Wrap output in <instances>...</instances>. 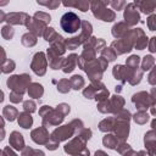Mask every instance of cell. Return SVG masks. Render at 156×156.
I'll return each mask as SVG.
<instances>
[{
  "mask_svg": "<svg viewBox=\"0 0 156 156\" xmlns=\"http://www.w3.org/2000/svg\"><path fill=\"white\" fill-rule=\"evenodd\" d=\"M30 83V77L28 74H21V76H12L7 80L9 88L12 89V91L20 93L23 95L27 85Z\"/></svg>",
  "mask_w": 156,
  "mask_h": 156,
  "instance_id": "3",
  "label": "cell"
},
{
  "mask_svg": "<svg viewBox=\"0 0 156 156\" xmlns=\"http://www.w3.org/2000/svg\"><path fill=\"white\" fill-rule=\"evenodd\" d=\"M110 5L113 7V10H121L124 5H126V2L124 1H110Z\"/></svg>",
  "mask_w": 156,
  "mask_h": 156,
  "instance_id": "41",
  "label": "cell"
},
{
  "mask_svg": "<svg viewBox=\"0 0 156 156\" xmlns=\"http://www.w3.org/2000/svg\"><path fill=\"white\" fill-rule=\"evenodd\" d=\"M147 27L150 30H156V15H152L147 20Z\"/></svg>",
  "mask_w": 156,
  "mask_h": 156,
  "instance_id": "37",
  "label": "cell"
},
{
  "mask_svg": "<svg viewBox=\"0 0 156 156\" xmlns=\"http://www.w3.org/2000/svg\"><path fill=\"white\" fill-rule=\"evenodd\" d=\"M10 100H11L12 102H20V101H22V94L16 93V91H11V94H10Z\"/></svg>",
  "mask_w": 156,
  "mask_h": 156,
  "instance_id": "39",
  "label": "cell"
},
{
  "mask_svg": "<svg viewBox=\"0 0 156 156\" xmlns=\"http://www.w3.org/2000/svg\"><path fill=\"white\" fill-rule=\"evenodd\" d=\"M151 94H152V95L156 98V88H152V90H151Z\"/></svg>",
  "mask_w": 156,
  "mask_h": 156,
  "instance_id": "48",
  "label": "cell"
},
{
  "mask_svg": "<svg viewBox=\"0 0 156 156\" xmlns=\"http://www.w3.org/2000/svg\"><path fill=\"white\" fill-rule=\"evenodd\" d=\"M44 38H45V40L50 41L51 44L55 43V41H57V40H63V38L60 34H57L54 28H48L45 30V33H44Z\"/></svg>",
  "mask_w": 156,
  "mask_h": 156,
  "instance_id": "19",
  "label": "cell"
},
{
  "mask_svg": "<svg viewBox=\"0 0 156 156\" xmlns=\"http://www.w3.org/2000/svg\"><path fill=\"white\" fill-rule=\"evenodd\" d=\"M74 156H89V150H83L80 154H78V155H74Z\"/></svg>",
  "mask_w": 156,
  "mask_h": 156,
  "instance_id": "44",
  "label": "cell"
},
{
  "mask_svg": "<svg viewBox=\"0 0 156 156\" xmlns=\"http://www.w3.org/2000/svg\"><path fill=\"white\" fill-rule=\"evenodd\" d=\"M144 143H145V146L149 150V156H156V134L154 133V136H151V132L146 133Z\"/></svg>",
  "mask_w": 156,
  "mask_h": 156,
  "instance_id": "13",
  "label": "cell"
},
{
  "mask_svg": "<svg viewBox=\"0 0 156 156\" xmlns=\"http://www.w3.org/2000/svg\"><path fill=\"white\" fill-rule=\"evenodd\" d=\"M132 72H133V69L128 68L127 66H122V65H117L112 69V73H113L115 78L118 79V80H121L122 83H126L129 79Z\"/></svg>",
  "mask_w": 156,
  "mask_h": 156,
  "instance_id": "9",
  "label": "cell"
},
{
  "mask_svg": "<svg viewBox=\"0 0 156 156\" xmlns=\"http://www.w3.org/2000/svg\"><path fill=\"white\" fill-rule=\"evenodd\" d=\"M149 50L151 52H156V37L151 38V40L149 43Z\"/></svg>",
  "mask_w": 156,
  "mask_h": 156,
  "instance_id": "42",
  "label": "cell"
},
{
  "mask_svg": "<svg viewBox=\"0 0 156 156\" xmlns=\"http://www.w3.org/2000/svg\"><path fill=\"white\" fill-rule=\"evenodd\" d=\"M101 57H104L107 62L108 61H113L115 58H116V56H117V54L115 52V50L112 49V48H105L102 51H101Z\"/></svg>",
  "mask_w": 156,
  "mask_h": 156,
  "instance_id": "25",
  "label": "cell"
},
{
  "mask_svg": "<svg viewBox=\"0 0 156 156\" xmlns=\"http://www.w3.org/2000/svg\"><path fill=\"white\" fill-rule=\"evenodd\" d=\"M34 18H37V20H39V21H41V22H44L45 24H46V23H49V22L51 21L50 15H49V13H46V12H43V11L37 12V13L34 15Z\"/></svg>",
  "mask_w": 156,
  "mask_h": 156,
  "instance_id": "33",
  "label": "cell"
},
{
  "mask_svg": "<svg viewBox=\"0 0 156 156\" xmlns=\"http://www.w3.org/2000/svg\"><path fill=\"white\" fill-rule=\"evenodd\" d=\"M74 126V123H73V121L69 123V124H66V126H62V127H58V128H56L55 130H54V133L51 134V138H54V139H56L58 143L61 141V140H66V139H68V138H71L72 135H73V133L76 132V127H73Z\"/></svg>",
  "mask_w": 156,
  "mask_h": 156,
  "instance_id": "5",
  "label": "cell"
},
{
  "mask_svg": "<svg viewBox=\"0 0 156 156\" xmlns=\"http://www.w3.org/2000/svg\"><path fill=\"white\" fill-rule=\"evenodd\" d=\"M32 139L37 144H45L46 145L50 136H49V133L46 132L45 127H40V128H37L32 132Z\"/></svg>",
  "mask_w": 156,
  "mask_h": 156,
  "instance_id": "10",
  "label": "cell"
},
{
  "mask_svg": "<svg viewBox=\"0 0 156 156\" xmlns=\"http://www.w3.org/2000/svg\"><path fill=\"white\" fill-rule=\"evenodd\" d=\"M69 89H71V82H69V80L62 79V80L58 82V84H57V90H58L60 93H67V91H69Z\"/></svg>",
  "mask_w": 156,
  "mask_h": 156,
  "instance_id": "31",
  "label": "cell"
},
{
  "mask_svg": "<svg viewBox=\"0 0 156 156\" xmlns=\"http://www.w3.org/2000/svg\"><path fill=\"white\" fill-rule=\"evenodd\" d=\"M151 113L156 116V101H155V102L151 105Z\"/></svg>",
  "mask_w": 156,
  "mask_h": 156,
  "instance_id": "45",
  "label": "cell"
},
{
  "mask_svg": "<svg viewBox=\"0 0 156 156\" xmlns=\"http://www.w3.org/2000/svg\"><path fill=\"white\" fill-rule=\"evenodd\" d=\"M37 43V37L33 33H26L22 37V44L24 46H33Z\"/></svg>",
  "mask_w": 156,
  "mask_h": 156,
  "instance_id": "24",
  "label": "cell"
},
{
  "mask_svg": "<svg viewBox=\"0 0 156 156\" xmlns=\"http://www.w3.org/2000/svg\"><path fill=\"white\" fill-rule=\"evenodd\" d=\"M102 143L108 149H117L118 146V138L116 135H112V134H108L106 136H104L102 139Z\"/></svg>",
  "mask_w": 156,
  "mask_h": 156,
  "instance_id": "20",
  "label": "cell"
},
{
  "mask_svg": "<svg viewBox=\"0 0 156 156\" xmlns=\"http://www.w3.org/2000/svg\"><path fill=\"white\" fill-rule=\"evenodd\" d=\"M99 128H100L101 132H110V130H113V128H115V117H110V118L104 119V121L100 123Z\"/></svg>",
  "mask_w": 156,
  "mask_h": 156,
  "instance_id": "21",
  "label": "cell"
},
{
  "mask_svg": "<svg viewBox=\"0 0 156 156\" xmlns=\"http://www.w3.org/2000/svg\"><path fill=\"white\" fill-rule=\"evenodd\" d=\"M149 119V115L146 113V111H139L134 115V121L139 124H144L146 123V121Z\"/></svg>",
  "mask_w": 156,
  "mask_h": 156,
  "instance_id": "30",
  "label": "cell"
},
{
  "mask_svg": "<svg viewBox=\"0 0 156 156\" xmlns=\"http://www.w3.org/2000/svg\"><path fill=\"white\" fill-rule=\"evenodd\" d=\"M151 127H152V130H154V133L156 134V119H154V121L151 122Z\"/></svg>",
  "mask_w": 156,
  "mask_h": 156,
  "instance_id": "47",
  "label": "cell"
},
{
  "mask_svg": "<svg viewBox=\"0 0 156 156\" xmlns=\"http://www.w3.org/2000/svg\"><path fill=\"white\" fill-rule=\"evenodd\" d=\"M77 61H78V56H77L76 54L69 55V56H68V57L65 60V62H63V66H62L63 72H65V73L72 72V71L74 69L76 65H77Z\"/></svg>",
  "mask_w": 156,
  "mask_h": 156,
  "instance_id": "16",
  "label": "cell"
},
{
  "mask_svg": "<svg viewBox=\"0 0 156 156\" xmlns=\"http://www.w3.org/2000/svg\"><path fill=\"white\" fill-rule=\"evenodd\" d=\"M154 63H155V58H154L151 55L145 56L144 60H143V62H141V68H143V71L150 69V68L154 66Z\"/></svg>",
  "mask_w": 156,
  "mask_h": 156,
  "instance_id": "29",
  "label": "cell"
},
{
  "mask_svg": "<svg viewBox=\"0 0 156 156\" xmlns=\"http://www.w3.org/2000/svg\"><path fill=\"white\" fill-rule=\"evenodd\" d=\"M124 20H126V23L128 26H134L135 23L139 22L140 16L136 11V6L134 5V2L128 4L126 6V9H124Z\"/></svg>",
  "mask_w": 156,
  "mask_h": 156,
  "instance_id": "7",
  "label": "cell"
},
{
  "mask_svg": "<svg viewBox=\"0 0 156 156\" xmlns=\"http://www.w3.org/2000/svg\"><path fill=\"white\" fill-rule=\"evenodd\" d=\"M63 5L65 6H74V7H78L80 11L85 12V11H88V9L90 6V2H88V1H77V2H69V1L67 2V1H65Z\"/></svg>",
  "mask_w": 156,
  "mask_h": 156,
  "instance_id": "23",
  "label": "cell"
},
{
  "mask_svg": "<svg viewBox=\"0 0 156 156\" xmlns=\"http://www.w3.org/2000/svg\"><path fill=\"white\" fill-rule=\"evenodd\" d=\"M128 24L127 23H123V22H119V23H116L112 28V35L115 38H122L124 37L127 33H128Z\"/></svg>",
  "mask_w": 156,
  "mask_h": 156,
  "instance_id": "15",
  "label": "cell"
},
{
  "mask_svg": "<svg viewBox=\"0 0 156 156\" xmlns=\"http://www.w3.org/2000/svg\"><path fill=\"white\" fill-rule=\"evenodd\" d=\"M139 62H140V57L136 56V55H133V56H130V57L127 60L126 65H127V67L130 68V69H138Z\"/></svg>",
  "mask_w": 156,
  "mask_h": 156,
  "instance_id": "28",
  "label": "cell"
},
{
  "mask_svg": "<svg viewBox=\"0 0 156 156\" xmlns=\"http://www.w3.org/2000/svg\"><path fill=\"white\" fill-rule=\"evenodd\" d=\"M95 156H107V155H106L104 151L99 150V151H96V152H95Z\"/></svg>",
  "mask_w": 156,
  "mask_h": 156,
  "instance_id": "46",
  "label": "cell"
},
{
  "mask_svg": "<svg viewBox=\"0 0 156 156\" xmlns=\"http://www.w3.org/2000/svg\"><path fill=\"white\" fill-rule=\"evenodd\" d=\"M147 80H149V83L152 84V85L156 84V66L151 69V72H150V74H149V77H147Z\"/></svg>",
  "mask_w": 156,
  "mask_h": 156,
  "instance_id": "40",
  "label": "cell"
},
{
  "mask_svg": "<svg viewBox=\"0 0 156 156\" xmlns=\"http://www.w3.org/2000/svg\"><path fill=\"white\" fill-rule=\"evenodd\" d=\"M134 5L139 10H141L143 13H146V15L151 13L156 9V1H135Z\"/></svg>",
  "mask_w": 156,
  "mask_h": 156,
  "instance_id": "14",
  "label": "cell"
},
{
  "mask_svg": "<svg viewBox=\"0 0 156 156\" xmlns=\"http://www.w3.org/2000/svg\"><path fill=\"white\" fill-rule=\"evenodd\" d=\"M15 69V62L11 60H7L6 63H2V72L4 73H9L11 71Z\"/></svg>",
  "mask_w": 156,
  "mask_h": 156,
  "instance_id": "35",
  "label": "cell"
},
{
  "mask_svg": "<svg viewBox=\"0 0 156 156\" xmlns=\"http://www.w3.org/2000/svg\"><path fill=\"white\" fill-rule=\"evenodd\" d=\"M30 20L32 18L23 12H12L6 16V21L9 22V24H26L27 26Z\"/></svg>",
  "mask_w": 156,
  "mask_h": 156,
  "instance_id": "8",
  "label": "cell"
},
{
  "mask_svg": "<svg viewBox=\"0 0 156 156\" xmlns=\"http://www.w3.org/2000/svg\"><path fill=\"white\" fill-rule=\"evenodd\" d=\"M32 69L35 74L43 76L46 71V60L44 56V52H37L34 55V58L32 61Z\"/></svg>",
  "mask_w": 156,
  "mask_h": 156,
  "instance_id": "6",
  "label": "cell"
},
{
  "mask_svg": "<svg viewBox=\"0 0 156 156\" xmlns=\"http://www.w3.org/2000/svg\"><path fill=\"white\" fill-rule=\"evenodd\" d=\"M60 26L66 33H76L78 29L82 28V21L78 17V15L69 11V12H66L61 17Z\"/></svg>",
  "mask_w": 156,
  "mask_h": 156,
  "instance_id": "2",
  "label": "cell"
},
{
  "mask_svg": "<svg viewBox=\"0 0 156 156\" xmlns=\"http://www.w3.org/2000/svg\"><path fill=\"white\" fill-rule=\"evenodd\" d=\"M107 5H110V1H93L90 4L91 11H93L95 17H98L105 22H111L115 20L116 15L113 11H111L106 7Z\"/></svg>",
  "mask_w": 156,
  "mask_h": 156,
  "instance_id": "1",
  "label": "cell"
},
{
  "mask_svg": "<svg viewBox=\"0 0 156 156\" xmlns=\"http://www.w3.org/2000/svg\"><path fill=\"white\" fill-rule=\"evenodd\" d=\"M10 145L16 150H23L24 149V140L21 133L12 132L10 135Z\"/></svg>",
  "mask_w": 156,
  "mask_h": 156,
  "instance_id": "12",
  "label": "cell"
},
{
  "mask_svg": "<svg viewBox=\"0 0 156 156\" xmlns=\"http://www.w3.org/2000/svg\"><path fill=\"white\" fill-rule=\"evenodd\" d=\"M82 43H83V40L80 39V37H74V38H71V39L66 40L65 41V45H66V48L73 50V49L78 48V45H80Z\"/></svg>",
  "mask_w": 156,
  "mask_h": 156,
  "instance_id": "26",
  "label": "cell"
},
{
  "mask_svg": "<svg viewBox=\"0 0 156 156\" xmlns=\"http://www.w3.org/2000/svg\"><path fill=\"white\" fill-rule=\"evenodd\" d=\"M39 5H44L49 9H56L60 5V1H49V2H44V1H38Z\"/></svg>",
  "mask_w": 156,
  "mask_h": 156,
  "instance_id": "38",
  "label": "cell"
},
{
  "mask_svg": "<svg viewBox=\"0 0 156 156\" xmlns=\"http://www.w3.org/2000/svg\"><path fill=\"white\" fill-rule=\"evenodd\" d=\"M69 82H71V87L76 90L80 89L84 85V79L82 78V76H73Z\"/></svg>",
  "mask_w": 156,
  "mask_h": 156,
  "instance_id": "27",
  "label": "cell"
},
{
  "mask_svg": "<svg viewBox=\"0 0 156 156\" xmlns=\"http://www.w3.org/2000/svg\"><path fill=\"white\" fill-rule=\"evenodd\" d=\"M28 88H29V89H28V94H29V96L33 98V99L40 98V96L43 95V93H44L43 87H41L40 84H38V83H32Z\"/></svg>",
  "mask_w": 156,
  "mask_h": 156,
  "instance_id": "17",
  "label": "cell"
},
{
  "mask_svg": "<svg viewBox=\"0 0 156 156\" xmlns=\"http://www.w3.org/2000/svg\"><path fill=\"white\" fill-rule=\"evenodd\" d=\"M132 101L135 104V106L139 111H145L149 106H151L155 102L154 98L151 95H149L147 93H144V91L134 94L132 98Z\"/></svg>",
  "mask_w": 156,
  "mask_h": 156,
  "instance_id": "4",
  "label": "cell"
},
{
  "mask_svg": "<svg viewBox=\"0 0 156 156\" xmlns=\"http://www.w3.org/2000/svg\"><path fill=\"white\" fill-rule=\"evenodd\" d=\"M23 107H24V111H26V112H28V113H30V112H34V111H35V104H34V101H32V100L24 101Z\"/></svg>",
  "mask_w": 156,
  "mask_h": 156,
  "instance_id": "36",
  "label": "cell"
},
{
  "mask_svg": "<svg viewBox=\"0 0 156 156\" xmlns=\"http://www.w3.org/2000/svg\"><path fill=\"white\" fill-rule=\"evenodd\" d=\"M33 123V119L30 117V115L28 112H22L18 115V124L22 127V128H29Z\"/></svg>",
  "mask_w": 156,
  "mask_h": 156,
  "instance_id": "18",
  "label": "cell"
},
{
  "mask_svg": "<svg viewBox=\"0 0 156 156\" xmlns=\"http://www.w3.org/2000/svg\"><path fill=\"white\" fill-rule=\"evenodd\" d=\"M13 29H12V27L9 24V26H5V27H2V29H1V34H2V37L5 38V39H11L12 37H13Z\"/></svg>",
  "mask_w": 156,
  "mask_h": 156,
  "instance_id": "34",
  "label": "cell"
},
{
  "mask_svg": "<svg viewBox=\"0 0 156 156\" xmlns=\"http://www.w3.org/2000/svg\"><path fill=\"white\" fill-rule=\"evenodd\" d=\"M2 156H17L10 147H5L4 151H2Z\"/></svg>",
  "mask_w": 156,
  "mask_h": 156,
  "instance_id": "43",
  "label": "cell"
},
{
  "mask_svg": "<svg viewBox=\"0 0 156 156\" xmlns=\"http://www.w3.org/2000/svg\"><path fill=\"white\" fill-rule=\"evenodd\" d=\"M2 115H4V117H6V119L13 121L16 118V116H17V110L13 106L7 105V106H5V108L2 111Z\"/></svg>",
  "mask_w": 156,
  "mask_h": 156,
  "instance_id": "22",
  "label": "cell"
},
{
  "mask_svg": "<svg viewBox=\"0 0 156 156\" xmlns=\"http://www.w3.org/2000/svg\"><path fill=\"white\" fill-rule=\"evenodd\" d=\"M27 27H28V29L30 30V32H33L35 35H44V30H46L48 28H46V24L44 23V22H41V21H39V20H37V18H32L30 21H29V23L27 24Z\"/></svg>",
  "mask_w": 156,
  "mask_h": 156,
  "instance_id": "11",
  "label": "cell"
},
{
  "mask_svg": "<svg viewBox=\"0 0 156 156\" xmlns=\"http://www.w3.org/2000/svg\"><path fill=\"white\" fill-rule=\"evenodd\" d=\"M22 155L23 156H45L43 151H40V150H33L30 147H24L23 151H22Z\"/></svg>",
  "mask_w": 156,
  "mask_h": 156,
  "instance_id": "32",
  "label": "cell"
}]
</instances>
